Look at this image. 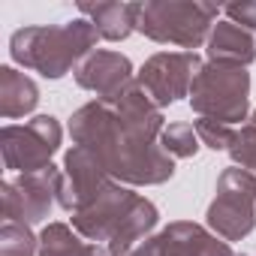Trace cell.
I'll use <instances>...</instances> for the list:
<instances>
[{
  "mask_svg": "<svg viewBox=\"0 0 256 256\" xmlns=\"http://www.w3.org/2000/svg\"><path fill=\"white\" fill-rule=\"evenodd\" d=\"M70 136L76 145L94 151L112 181L126 187H154L175 175V157L157 139L124 130L108 100H90L70 118Z\"/></svg>",
  "mask_w": 256,
  "mask_h": 256,
  "instance_id": "1",
  "label": "cell"
},
{
  "mask_svg": "<svg viewBox=\"0 0 256 256\" xmlns=\"http://www.w3.org/2000/svg\"><path fill=\"white\" fill-rule=\"evenodd\" d=\"M96 40L100 34L88 18H72L64 24H30L10 36V54L18 66L34 70L42 78H64L96 52Z\"/></svg>",
  "mask_w": 256,
  "mask_h": 256,
  "instance_id": "2",
  "label": "cell"
},
{
  "mask_svg": "<svg viewBox=\"0 0 256 256\" xmlns=\"http://www.w3.org/2000/svg\"><path fill=\"white\" fill-rule=\"evenodd\" d=\"M40 88L30 76L18 72L16 66H0V114L6 120L24 118L36 108Z\"/></svg>",
  "mask_w": 256,
  "mask_h": 256,
  "instance_id": "17",
  "label": "cell"
},
{
  "mask_svg": "<svg viewBox=\"0 0 256 256\" xmlns=\"http://www.w3.org/2000/svg\"><path fill=\"white\" fill-rule=\"evenodd\" d=\"M160 145L169 157L175 160H190L196 157V151L202 148L199 136H196V126L187 124V120H175V124H166V130L160 133Z\"/></svg>",
  "mask_w": 256,
  "mask_h": 256,
  "instance_id": "19",
  "label": "cell"
},
{
  "mask_svg": "<svg viewBox=\"0 0 256 256\" xmlns=\"http://www.w3.org/2000/svg\"><path fill=\"white\" fill-rule=\"evenodd\" d=\"M136 202H139V193H133L126 184L112 181L94 202H88L82 211L72 214V229L94 244H100V241L108 244Z\"/></svg>",
  "mask_w": 256,
  "mask_h": 256,
  "instance_id": "10",
  "label": "cell"
},
{
  "mask_svg": "<svg viewBox=\"0 0 256 256\" xmlns=\"http://www.w3.org/2000/svg\"><path fill=\"white\" fill-rule=\"evenodd\" d=\"M82 18H88L100 40L108 42H120L133 30H139V16H142V4H118V0H102V4H78Z\"/></svg>",
  "mask_w": 256,
  "mask_h": 256,
  "instance_id": "14",
  "label": "cell"
},
{
  "mask_svg": "<svg viewBox=\"0 0 256 256\" xmlns=\"http://www.w3.org/2000/svg\"><path fill=\"white\" fill-rule=\"evenodd\" d=\"M229 157L235 166L247 169L256 175V120L247 118V124L235 126V136H232V145H229Z\"/></svg>",
  "mask_w": 256,
  "mask_h": 256,
  "instance_id": "21",
  "label": "cell"
},
{
  "mask_svg": "<svg viewBox=\"0 0 256 256\" xmlns=\"http://www.w3.org/2000/svg\"><path fill=\"white\" fill-rule=\"evenodd\" d=\"M64 142V126L52 114H36L24 124H6L0 133V151L4 166L18 175H34L52 166Z\"/></svg>",
  "mask_w": 256,
  "mask_h": 256,
  "instance_id": "6",
  "label": "cell"
},
{
  "mask_svg": "<svg viewBox=\"0 0 256 256\" xmlns=\"http://www.w3.org/2000/svg\"><path fill=\"white\" fill-rule=\"evenodd\" d=\"M40 253V238L30 232V226L4 220L0 226V256H36Z\"/></svg>",
  "mask_w": 256,
  "mask_h": 256,
  "instance_id": "20",
  "label": "cell"
},
{
  "mask_svg": "<svg viewBox=\"0 0 256 256\" xmlns=\"http://www.w3.org/2000/svg\"><path fill=\"white\" fill-rule=\"evenodd\" d=\"M190 108L199 118H214L229 126L247 124L250 118V72L247 66L229 64H202L193 88H190Z\"/></svg>",
  "mask_w": 256,
  "mask_h": 256,
  "instance_id": "4",
  "label": "cell"
},
{
  "mask_svg": "<svg viewBox=\"0 0 256 256\" xmlns=\"http://www.w3.org/2000/svg\"><path fill=\"white\" fill-rule=\"evenodd\" d=\"M58 178H60V169L48 166L42 172L4 181L0 184V193H4V220H16L24 226L42 223L58 202Z\"/></svg>",
  "mask_w": 256,
  "mask_h": 256,
  "instance_id": "8",
  "label": "cell"
},
{
  "mask_svg": "<svg viewBox=\"0 0 256 256\" xmlns=\"http://www.w3.org/2000/svg\"><path fill=\"white\" fill-rule=\"evenodd\" d=\"M118 120L124 130H130L136 136H145V139H157L160 142V133L166 130V118H163V108L151 100V94L133 78L114 100H108Z\"/></svg>",
  "mask_w": 256,
  "mask_h": 256,
  "instance_id": "12",
  "label": "cell"
},
{
  "mask_svg": "<svg viewBox=\"0 0 256 256\" xmlns=\"http://www.w3.org/2000/svg\"><path fill=\"white\" fill-rule=\"evenodd\" d=\"M112 184V175L100 163V157L82 145H72L64 157L60 178H58V205L70 214L82 211L88 202H94L106 187Z\"/></svg>",
  "mask_w": 256,
  "mask_h": 256,
  "instance_id": "9",
  "label": "cell"
},
{
  "mask_svg": "<svg viewBox=\"0 0 256 256\" xmlns=\"http://www.w3.org/2000/svg\"><path fill=\"white\" fill-rule=\"evenodd\" d=\"M72 76H76V84L96 94V100H114L136 78L130 58L120 52H108V48H96L94 54H88Z\"/></svg>",
  "mask_w": 256,
  "mask_h": 256,
  "instance_id": "11",
  "label": "cell"
},
{
  "mask_svg": "<svg viewBox=\"0 0 256 256\" xmlns=\"http://www.w3.org/2000/svg\"><path fill=\"white\" fill-rule=\"evenodd\" d=\"M199 70H202V60L196 52H157L142 64V70L136 72V82L151 94V100L160 108H166L190 96V88Z\"/></svg>",
  "mask_w": 256,
  "mask_h": 256,
  "instance_id": "7",
  "label": "cell"
},
{
  "mask_svg": "<svg viewBox=\"0 0 256 256\" xmlns=\"http://www.w3.org/2000/svg\"><path fill=\"white\" fill-rule=\"evenodd\" d=\"M157 247H160V256H238L229 247V241L217 238L211 229L190 220L169 223L157 235Z\"/></svg>",
  "mask_w": 256,
  "mask_h": 256,
  "instance_id": "13",
  "label": "cell"
},
{
  "mask_svg": "<svg viewBox=\"0 0 256 256\" xmlns=\"http://www.w3.org/2000/svg\"><path fill=\"white\" fill-rule=\"evenodd\" d=\"M205 54L211 64L250 66L256 60V40L250 30H244L232 22H217L208 42H205Z\"/></svg>",
  "mask_w": 256,
  "mask_h": 256,
  "instance_id": "15",
  "label": "cell"
},
{
  "mask_svg": "<svg viewBox=\"0 0 256 256\" xmlns=\"http://www.w3.org/2000/svg\"><path fill=\"white\" fill-rule=\"evenodd\" d=\"M40 256H112L106 244L82 238L70 223H48L40 232Z\"/></svg>",
  "mask_w": 256,
  "mask_h": 256,
  "instance_id": "18",
  "label": "cell"
},
{
  "mask_svg": "<svg viewBox=\"0 0 256 256\" xmlns=\"http://www.w3.org/2000/svg\"><path fill=\"white\" fill-rule=\"evenodd\" d=\"M205 220L208 229L223 241L247 238L256 226V175L241 166L223 169Z\"/></svg>",
  "mask_w": 256,
  "mask_h": 256,
  "instance_id": "5",
  "label": "cell"
},
{
  "mask_svg": "<svg viewBox=\"0 0 256 256\" xmlns=\"http://www.w3.org/2000/svg\"><path fill=\"white\" fill-rule=\"evenodd\" d=\"M223 16H226V22H232V24H238V28H244V30H256V0H241V4H229L226 10H223Z\"/></svg>",
  "mask_w": 256,
  "mask_h": 256,
  "instance_id": "23",
  "label": "cell"
},
{
  "mask_svg": "<svg viewBox=\"0 0 256 256\" xmlns=\"http://www.w3.org/2000/svg\"><path fill=\"white\" fill-rule=\"evenodd\" d=\"M193 126H196V136H199V142L205 148H211V151H229L232 136H235V126H229L223 120H214V118H196Z\"/></svg>",
  "mask_w": 256,
  "mask_h": 256,
  "instance_id": "22",
  "label": "cell"
},
{
  "mask_svg": "<svg viewBox=\"0 0 256 256\" xmlns=\"http://www.w3.org/2000/svg\"><path fill=\"white\" fill-rule=\"evenodd\" d=\"M160 220V211L151 199L139 196V202L133 205V211L126 214V220L118 226V232L112 235V241L106 244L112 256H126L130 250H136L145 238H151V229L157 226Z\"/></svg>",
  "mask_w": 256,
  "mask_h": 256,
  "instance_id": "16",
  "label": "cell"
},
{
  "mask_svg": "<svg viewBox=\"0 0 256 256\" xmlns=\"http://www.w3.org/2000/svg\"><path fill=\"white\" fill-rule=\"evenodd\" d=\"M220 10L205 0H151L142 4L139 34L160 46H178L193 52L208 42Z\"/></svg>",
  "mask_w": 256,
  "mask_h": 256,
  "instance_id": "3",
  "label": "cell"
},
{
  "mask_svg": "<svg viewBox=\"0 0 256 256\" xmlns=\"http://www.w3.org/2000/svg\"><path fill=\"white\" fill-rule=\"evenodd\" d=\"M250 120H256V108H253V112H250Z\"/></svg>",
  "mask_w": 256,
  "mask_h": 256,
  "instance_id": "25",
  "label": "cell"
},
{
  "mask_svg": "<svg viewBox=\"0 0 256 256\" xmlns=\"http://www.w3.org/2000/svg\"><path fill=\"white\" fill-rule=\"evenodd\" d=\"M126 256H160V247H157V235H151V238H145L136 250H130Z\"/></svg>",
  "mask_w": 256,
  "mask_h": 256,
  "instance_id": "24",
  "label": "cell"
}]
</instances>
